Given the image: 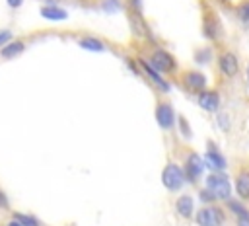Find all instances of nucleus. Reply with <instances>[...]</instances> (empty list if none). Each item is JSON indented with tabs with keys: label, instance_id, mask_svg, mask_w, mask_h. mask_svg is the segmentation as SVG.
<instances>
[{
	"label": "nucleus",
	"instance_id": "bb28decb",
	"mask_svg": "<svg viewBox=\"0 0 249 226\" xmlns=\"http://www.w3.org/2000/svg\"><path fill=\"white\" fill-rule=\"evenodd\" d=\"M0 208H4V210H8L10 208V203H8V197H6V193L0 189Z\"/></svg>",
	"mask_w": 249,
	"mask_h": 226
},
{
	"label": "nucleus",
	"instance_id": "b1692460",
	"mask_svg": "<svg viewBox=\"0 0 249 226\" xmlns=\"http://www.w3.org/2000/svg\"><path fill=\"white\" fill-rule=\"evenodd\" d=\"M126 6L132 14H140L142 12V0H126Z\"/></svg>",
	"mask_w": 249,
	"mask_h": 226
},
{
	"label": "nucleus",
	"instance_id": "9d476101",
	"mask_svg": "<svg viewBox=\"0 0 249 226\" xmlns=\"http://www.w3.org/2000/svg\"><path fill=\"white\" fill-rule=\"evenodd\" d=\"M196 103L206 113H216L222 105V94L216 88H206L200 94H196Z\"/></svg>",
	"mask_w": 249,
	"mask_h": 226
},
{
	"label": "nucleus",
	"instance_id": "20e7f679",
	"mask_svg": "<svg viewBox=\"0 0 249 226\" xmlns=\"http://www.w3.org/2000/svg\"><path fill=\"white\" fill-rule=\"evenodd\" d=\"M204 183H206V189H208L218 201H224V203H226L228 199H231L233 185H231V181H230V177H228L226 171H210V173L206 175Z\"/></svg>",
	"mask_w": 249,
	"mask_h": 226
},
{
	"label": "nucleus",
	"instance_id": "423d86ee",
	"mask_svg": "<svg viewBox=\"0 0 249 226\" xmlns=\"http://www.w3.org/2000/svg\"><path fill=\"white\" fill-rule=\"evenodd\" d=\"M177 80L179 84L183 86V90H187L189 94H200L202 90L208 88V78L202 70L198 68H187V70H181L177 74Z\"/></svg>",
	"mask_w": 249,
	"mask_h": 226
},
{
	"label": "nucleus",
	"instance_id": "7ed1b4c3",
	"mask_svg": "<svg viewBox=\"0 0 249 226\" xmlns=\"http://www.w3.org/2000/svg\"><path fill=\"white\" fill-rule=\"evenodd\" d=\"M202 35L212 45H222L224 39H226L224 23H222L220 16L212 8H206L204 14H202Z\"/></svg>",
	"mask_w": 249,
	"mask_h": 226
},
{
	"label": "nucleus",
	"instance_id": "1a4fd4ad",
	"mask_svg": "<svg viewBox=\"0 0 249 226\" xmlns=\"http://www.w3.org/2000/svg\"><path fill=\"white\" fill-rule=\"evenodd\" d=\"M161 183L169 193H177L185 185V173L183 168L177 162H167L161 170Z\"/></svg>",
	"mask_w": 249,
	"mask_h": 226
},
{
	"label": "nucleus",
	"instance_id": "ddd939ff",
	"mask_svg": "<svg viewBox=\"0 0 249 226\" xmlns=\"http://www.w3.org/2000/svg\"><path fill=\"white\" fill-rule=\"evenodd\" d=\"M204 164H206L212 171H224V170H226V166H228L226 156L220 152V148H218L214 142H208V146H206Z\"/></svg>",
	"mask_w": 249,
	"mask_h": 226
},
{
	"label": "nucleus",
	"instance_id": "a878e982",
	"mask_svg": "<svg viewBox=\"0 0 249 226\" xmlns=\"http://www.w3.org/2000/svg\"><path fill=\"white\" fill-rule=\"evenodd\" d=\"M179 127H181V132L185 138H191V131H189V123L185 121V117H179Z\"/></svg>",
	"mask_w": 249,
	"mask_h": 226
},
{
	"label": "nucleus",
	"instance_id": "c756f323",
	"mask_svg": "<svg viewBox=\"0 0 249 226\" xmlns=\"http://www.w3.org/2000/svg\"><path fill=\"white\" fill-rule=\"evenodd\" d=\"M6 226H21V224H19V222H16V220H14V218H12V220H10V222H6Z\"/></svg>",
	"mask_w": 249,
	"mask_h": 226
},
{
	"label": "nucleus",
	"instance_id": "2eb2a0df",
	"mask_svg": "<svg viewBox=\"0 0 249 226\" xmlns=\"http://www.w3.org/2000/svg\"><path fill=\"white\" fill-rule=\"evenodd\" d=\"M25 41L23 39H12L10 43H6L2 49H0V58L4 60H10V58H16L19 56L23 51H25Z\"/></svg>",
	"mask_w": 249,
	"mask_h": 226
},
{
	"label": "nucleus",
	"instance_id": "39448f33",
	"mask_svg": "<svg viewBox=\"0 0 249 226\" xmlns=\"http://www.w3.org/2000/svg\"><path fill=\"white\" fill-rule=\"evenodd\" d=\"M195 222H196V226H224L226 208L220 207L218 203L202 205L198 210H195Z\"/></svg>",
	"mask_w": 249,
	"mask_h": 226
},
{
	"label": "nucleus",
	"instance_id": "6ab92c4d",
	"mask_svg": "<svg viewBox=\"0 0 249 226\" xmlns=\"http://www.w3.org/2000/svg\"><path fill=\"white\" fill-rule=\"evenodd\" d=\"M235 16H237V19L249 29V0H241V2L235 6Z\"/></svg>",
	"mask_w": 249,
	"mask_h": 226
},
{
	"label": "nucleus",
	"instance_id": "6e6552de",
	"mask_svg": "<svg viewBox=\"0 0 249 226\" xmlns=\"http://www.w3.org/2000/svg\"><path fill=\"white\" fill-rule=\"evenodd\" d=\"M183 173H185V181L191 185H196L202 177L204 171V160L195 152V150H187L183 156Z\"/></svg>",
	"mask_w": 249,
	"mask_h": 226
},
{
	"label": "nucleus",
	"instance_id": "4468645a",
	"mask_svg": "<svg viewBox=\"0 0 249 226\" xmlns=\"http://www.w3.org/2000/svg\"><path fill=\"white\" fill-rule=\"evenodd\" d=\"M173 210H175V214H177L179 218L191 220V218L195 216V199H193L189 193L179 195V197L175 199V203H173Z\"/></svg>",
	"mask_w": 249,
	"mask_h": 226
},
{
	"label": "nucleus",
	"instance_id": "393cba45",
	"mask_svg": "<svg viewBox=\"0 0 249 226\" xmlns=\"http://www.w3.org/2000/svg\"><path fill=\"white\" fill-rule=\"evenodd\" d=\"M12 41V31L10 29H2L0 31V49L6 45V43H10Z\"/></svg>",
	"mask_w": 249,
	"mask_h": 226
},
{
	"label": "nucleus",
	"instance_id": "aec40b11",
	"mask_svg": "<svg viewBox=\"0 0 249 226\" xmlns=\"http://www.w3.org/2000/svg\"><path fill=\"white\" fill-rule=\"evenodd\" d=\"M212 58H214L212 47H204V49H196L195 51V62L196 64H208Z\"/></svg>",
	"mask_w": 249,
	"mask_h": 226
},
{
	"label": "nucleus",
	"instance_id": "412c9836",
	"mask_svg": "<svg viewBox=\"0 0 249 226\" xmlns=\"http://www.w3.org/2000/svg\"><path fill=\"white\" fill-rule=\"evenodd\" d=\"M16 222H19L21 226H41V222L35 218V216H31V214H25V212H14V216H12Z\"/></svg>",
	"mask_w": 249,
	"mask_h": 226
},
{
	"label": "nucleus",
	"instance_id": "a211bd4d",
	"mask_svg": "<svg viewBox=\"0 0 249 226\" xmlns=\"http://www.w3.org/2000/svg\"><path fill=\"white\" fill-rule=\"evenodd\" d=\"M226 210H228V212H231V214H235V218L249 216L247 207H245V205H243V201H239V199H228V201H226Z\"/></svg>",
	"mask_w": 249,
	"mask_h": 226
},
{
	"label": "nucleus",
	"instance_id": "f3484780",
	"mask_svg": "<svg viewBox=\"0 0 249 226\" xmlns=\"http://www.w3.org/2000/svg\"><path fill=\"white\" fill-rule=\"evenodd\" d=\"M78 45H80L82 49H86V51H93V53H103V51H105V43H103L101 39L93 37V35H86V37H82V39L78 41Z\"/></svg>",
	"mask_w": 249,
	"mask_h": 226
},
{
	"label": "nucleus",
	"instance_id": "4be33fe9",
	"mask_svg": "<svg viewBox=\"0 0 249 226\" xmlns=\"http://www.w3.org/2000/svg\"><path fill=\"white\" fill-rule=\"evenodd\" d=\"M198 199H200L204 205H214V203H218V199H216V197H214V195H212V193H210L206 187L198 191Z\"/></svg>",
	"mask_w": 249,
	"mask_h": 226
},
{
	"label": "nucleus",
	"instance_id": "9b49d317",
	"mask_svg": "<svg viewBox=\"0 0 249 226\" xmlns=\"http://www.w3.org/2000/svg\"><path fill=\"white\" fill-rule=\"evenodd\" d=\"M136 64L140 66V72H144V76H146V78H148L160 92H163V94L169 92V82H165V78H163V76H161V74H160V72H158V70H156L144 56H138V58H136Z\"/></svg>",
	"mask_w": 249,
	"mask_h": 226
},
{
	"label": "nucleus",
	"instance_id": "0eeeda50",
	"mask_svg": "<svg viewBox=\"0 0 249 226\" xmlns=\"http://www.w3.org/2000/svg\"><path fill=\"white\" fill-rule=\"evenodd\" d=\"M154 117H156L158 127H160L163 132H169V131H173V129H175L177 115H175V109H173V105H171V101H169V99L160 97V99L156 101Z\"/></svg>",
	"mask_w": 249,
	"mask_h": 226
},
{
	"label": "nucleus",
	"instance_id": "c85d7f7f",
	"mask_svg": "<svg viewBox=\"0 0 249 226\" xmlns=\"http://www.w3.org/2000/svg\"><path fill=\"white\" fill-rule=\"evenodd\" d=\"M245 78H247V84H249V60H247V64H245Z\"/></svg>",
	"mask_w": 249,
	"mask_h": 226
},
{
	"label": "nucleus",
	"instance_id": "5701e85b",
	"mask_svg": "<svg viewBox=\"0 0 249 226\" xmlns=\"http://www.w3.org/2000/svg\"><path fill=\"white\" fill-rule=\"evenodd\" d=\"M218 123L222 127V131H230V117H228L226 111H220L218 113Z\"/></svg>",
	"mask_w": 249,
	"mask_h": 226
},
{
	"label": "nucleus",
	"instance_id": "cd10ccee",
	"mask_svg": "<svg viewBox=\"0 0 249 226\" xmlns=\"http://www.w3.org/2000/svg\"><path fill=\"white\" fill-rule=\"evenodd\" d=\"M6 2H8L10 8H19V6L23 4V0H6Z\"/></svg>",
	"mask_w": 249,
	"mask_h": 226
},
{
	"label": "nucleus",
	"instance_id": "f03ea898",
	"mask_svg": "<svg viewBox=\"0 0 249 226\" xmlns=\"http://www.w3.org/2000/svg\"><path fill=\"white\" fill-rule=\"evenodd\" d=\"M216 72L222 80H233L241 72V60L235 51L231 49H220L216 53Z\"/></svg>",
	"mask_w": 249,
	"mask_h": 226
},
{
	"label": "nucleus",
	"instance_id": "f257e3e1",
	"mask_svg": "<svg viewBox=\"0 0 249 226\" xmlns=\"http://www.w3.org/2000/svg\"><path fill=\"white\" fill-rule=\"evenodd\" d=\"M146 60L161 74V76H177L179 74V62L177 58L163 47H152Z\"/></svg>",
	"mask_w": 249,
	"mask_h": 226
},
{
	"label": "nucleus",
	"instance_id": "f8f14e48",
	"mask_svg": "<svg viewBox=\"0 0 249 226\" xmlns=\"http://www.w3.org/2000/svg\"><path fill=\"white\" fill-rule=\"evenodd\" d=\"M231 185H233V191H235L237 199L243 201V203H249V168L247 166H243L235 171Z\"/></svg>",
	"mask_w": 249,
	"mask_h": 226
},
{
	"label": "nucleus",
	"instance_id": "dca6fc26",
	"mask_svg": "<svg viewBox=\"0 0 249 226\" xmlns=\"http://www.w3.org/2000/svg\"><path fill=\"white\" fill-rule=\"evenodd\" d=\"M41 16L45 19H49V21H62V19H66V12L62 8H58V6H54V4L43 6L41 8Z\"/></svg>",
	"mask_w": 249,
	"mask_h": 226
}]
</instances>
